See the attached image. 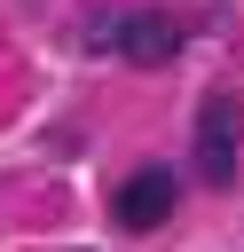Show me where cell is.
Returning <instances> with one entry per match:
<instances>
[{"instance_id": "7a4b0ae2", "label": "cell", "mask_w": 244, "mask_h": 252, "mask_svg": "<svg viewBox=\"0 0 244 252\" xmlns=\"http://www.w3.org/2000/svg\"><path fill=\"white\" fill-rule=\"evenodd\" d=\"M236 134H244L236 94H205V110H197V181L228 189V173H236Z\"/></svg>"}, {"instance_id": "3957f363", "label": "cell", "mask_w": 244, "mask_h": 252, "mask_svg": "<svg viewBox=\"0 0 244 252\" xmlns=\"http://www.w3.org/2000/svg\"><path fill=\"white\" fill-rule=\"evenodd\" d=\"M173 197H181V181H173L165 165H142V173H126V189H118V220H126V228H157V220L173 213Z\"/></svg>"}, {"instance_id": "6da1fadb", "label": "cell", "mask_w": 244, "mask_h": 252, "mask_svg": "<svg viewBox=\"0 0 244 252\" xmlns=\"http://www.w3.org/2000/svg\"><path fill=\"white\" fill-rule=\"evenodd\" d=\"M87 39H94V47H118V55H126V63H142V71H157V63H173V55H181L173 16H157V8H126V16L94 24Z\"/></svg>"}]
</instances>
